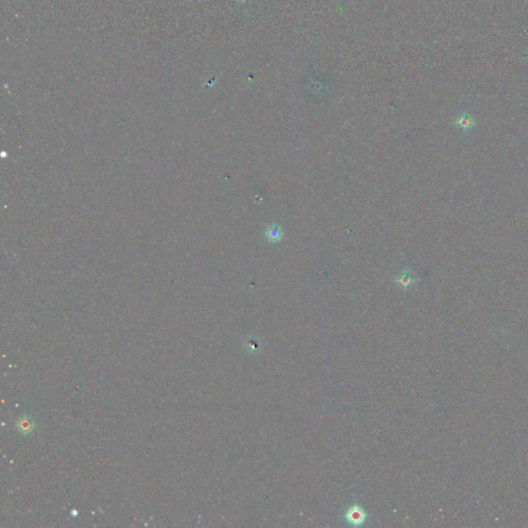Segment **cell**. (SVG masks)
<instances>
[{
    "instance_id": "cell-2",
    "label": "cell",
    "mask_w": 528,
    "mask_h": 528,
    "mask_svg": "<svg viewBox=\"0 0 528 528\" xmlns=\"http://www.w3.org/2000/svg\"><path fill=\"white\" fill-rule=\"evenodd\" d=\"M460 123H461V127L466 128V127H470V123H471V122H470V119H467V118H462L461 121H460Z\"/></svg>"
},
{
    "instance_id": "cell-1",
    "label": "cell",
    "mask_w": 528,
    "mask_h": 528,
    "mask_svg": "<svg viewBox=\"0 0 528 528\" xmlns=\"http://www.w3.org/2000/svg\"><path fill=\"white\" fill-rule=\"evenodd\" d=\"M268 236H269V239H273L274 241H277V238L280 236V233L277 228H271L270 231L268 232Z\"/></svg>"
}]
</instances>
